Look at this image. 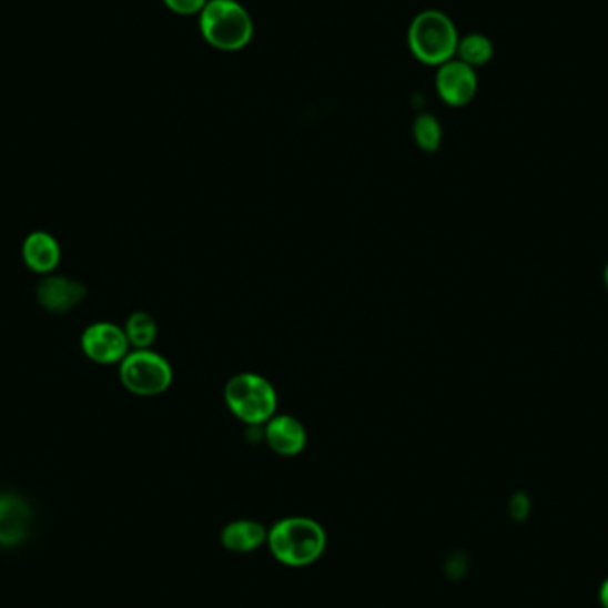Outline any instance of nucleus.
Segmentation results:
<instances>
[{
	"instance_id": "f257e3e1",
	"label": "nucleus",
	"mask_w": 608,
	"mask_h": 608,
	"mask_svg": "<svg viewBox=\"0 0 608 608\" xmlns=\"http://www.w3.org/2000/svg\"><path fill=\"white\" fill-rule=\"evenodd\" d=\"M267 546L277 563L288 568H306L323 557L327 534L317 519L288 516L268 528Z\"/></svg>"
},
{
	"instance_id": "f03ea898",
	"label": "nucleus",
	"mask_w": 608,
	"mask_h": 608,
	"mask_svg": "<svg viewBox=\"0 0 608 608\" xmlns=\"http://www.w3.org/2000/svg\"><path fill=\"white\" fill-rule=\"evenodd\" d=\"M197 20L203 40L221 52L246 49L255 34L250 11L237 0H209Z\"/></svg>"
},
{
	"instance_id": "7ed1b4c3",
	"label": "nucleus",
	"mask_w": 608,
	"mask_h": 608,
	"mask_svg": "<svg viewBox=\"0 0 608 608\" xmlns=\"http://www.w3.org/2000/svg\"><path fill=\"white\" fill-rule=\"evenodd\" d=\"M459 38L456 23L447 13L425 10L409 23L407 45L416 61L425 67L438 68L456 58Z\"/></svg>"
},
{
	"instance_id": "20e7f679",
	"label": "nucleus",
	"mask_w": 608,
	"mask_h": 608,
	"mask_svg": "<svg viewBox=\"0 0 608 608\" xmlns=\"http://www.w3.org/2000/svg\"><path fill=\"white\" fill-rule=\"evenodd\" d=\"M224 401L230 412L247 425L267 424L276 415V389L265 377L251 372L237 374L226 383Z\"/></svg>"
},
{
	"instance_id": "39448f33",
	"label": "nucleus",
	"mask_w": 608,
	"mask_h": 608,
	"mask_svg": "<svg viewBox=\"0 0 608 608\" xmlns=\"http://www.w3.org/2000/svg\"><path fill=\"white\" fill-rule=\"evenodd\" d=\"M120 379L130 394L155 397L170 388L173 368L161 354L150 349H135L121 362Z\"/></svg>"
},
{
	"instance_id": "423d86ee",
	"label": "nucleus",
	"mask_w": 608,
	"mask_h": 608,
	"mask_svg": "<svg viewBox=\"0 0 608 608\" xmlns=\"http://www.w3.org/2000/svg\"><path fill=\"white\" fill-rule=\"evenodd\" d=\"M436 93L450 108H465L479 90V77L475 68L454 58L436 70Z\"/></svg>"
},
{
	"instance_id": "0eeeda50",
	"label": "nucleus",
	"mask_w": 608,
	"mask_h": 608,
	"mask_svg": "<svg viewBox=\"0 0 608 608\" xmlns=\"http://www.w3.org/2000/svg\"><path fill=\"white\" fill-rule=\"evenodd\" d=\"M81 345L85 356L100 365L123 362L130 347L125 330L111 323L91 324L82 335Z\"/></svg>"
},
{
	"instance_id": "6e6552de",
	"label": "nucleus",
	"mask_w": 608,
	"mask_h": 608,
	"mask_svg": "<svg viewBox=\"0 0 608 608\" xmlns=\"http://www.w3.org/2000/svg\"><path fill=\"white\" fill-rule=\"evenodd\" d=\"M85 286L64 276H45L38 285L37 300L49 314L63 315L85 300Z\"/></svg>"
},
{
	"instance_id": "1a4fd4ad",
	"label": "nucleus",
	"mask_w": 608,
	"mask_h": 608,
	"mask_svg": "<svg viewBox=\"0 0 608 608\" xmlns=\"http://www.w3.org/2000/svg\"><path fill=\"white\" fill-rule=\"evenodd\" d=\"M265 442L280 456H297L306 447L308 434L297 418L291 415H274L265 424Z\"/></svg>"
},
{
	"instance_id": "9d476101",
	"label": "nucleus",
	"mask_w": 608,
	"mask_h": 608,
	"mask_svg": "<svg viewBox=\"0 0 608 608\" xmlns=\"http://www.w3.org/2000/svg\"><path fill=\"white\" fill-rule=\"evenodd\" d=\"M31 510L28 504L14 495L0 497V545L14 546L28 536Z\"/></svg>"
},
{
	"instance_id": "9b49d317",
	"label": "nucleus",
	"mask_w": 608,
	"mask_h": 608,
	"mask_svg": "<svg viewBox=\"0 0 608 608\" xmlns=\"http://www.w3.org/2000/svg\"><path fill=\"white\" fill-rule=\"evenodd\" d=\"M267 533L255 519H235L221 530V545L233 554H251L267 545Z\"/></svg>"
},
{
	"instance_id": "f8f14e48",
	"label": "nucleus",
	"mask_w": 608,
	"mask_h": 608,
	"mask_svg": "<svg viewBox=\"0 0 608 608\" xmlns=\"http://www.w3.org/2000/svg\"><path fill=\"white\" fill-rule=\"evenodd\" d=\"M22 256L34 273L49 274L61 262V247L50 233L34 232L23 241Z\"/></svg>"
},
{
	"instance_id": "ddd939ff",
	"label": "nucleus",
	"mask_w": 608,
	"mask_h": 608,
	"mask_svg": "<svg viewBox=\"0 0 608 608\" xmlns=\"http://www.w3.org/2000/svg\"><path fill=\"white\" fill-rule=\"evenodd\" d=\"M495 55V45L488 37H484L480 32H472L466 37L459 38V45H457L456 58L468 67L477 68L484 67L492 61Z\"/></svg>"
},
{
	"instance_id": "4468645a",
	"label": "nucleus",
	"mask_w": 608,
	"mask_h": 608,
	"mask_svg": "<svg viewBox=\"0 0 608 608\" xmlns=\"http://www.w3.org/2000/svg\"><path fill=\"white\" fill-rule=\"evenodd\" d=\"M125 335L135 349H150L158 338V323L146 312H135L126 318Z\"/></svg>"
},
{
	"instance_id": "2eb2a0df",
	"label": "nucleus",
	"mask_w": 608,
	"mask_h": 608,
	"mask_svg": "<svg viewBox=\"0 0 608 608\" xmlns=\"http://www.w3.org/2000/svg\"><path fill=\"white\" fill-rule=\"evenodd\" d=\"M413 138L424 152H436L442 144V125L433 114H422L413 123Z\"/></svg>"
},
{
	"instance_id": "dca6fc26",
	"label": "nucleus",
	"mask_w": 608,
	"mask_h": 608,
	"mask_svg": "<svg viewBox=\"0 0 608 608\" xmlns=\"http://www.w3.org/2000/svg\"><path fill=\"white\" fill-rule=\"evenodd\" d=\"M164 6L171 13L180 14V17H193L200 14L209 4V0H162Z\"/></svg>"
},
{
	"instance_id": "f3484780",
	"label": "nucleus",
	"mask_w": 608,
	"mask_h": 608,
	"mask_svg": "<svg viewBox=\"0 0 608 608\" xmlns=\"http://www.w3.org/2000/svg\"><path fill=\"white\" fill-rule=\"evenodd\" d=\"M528 509H530V504H528L527 495L524 493H518L513 500H510V513L515 516L516 519L527 518Z\"/></svg>"
},
{
	"instance_id": "a211bd4d",
	"label": "nucleus",
	"mask_w": 608,
	"mask_h": 608,
	"mask_svg": "<svg viewBox=\"0 0 608 608\" xmlns=\"http://www.w3.org/2000/svg\"><path fill=\"white\" fill-rule=\"evenodd\" d=\"M599 604L601 607L608 608V577L601 581V587H599Z\"/></svg>"
},
{
	"instance_id": "6ab92c4d",
	"label": "nucleus",
	"mask_w": 608,
	"mask_h": 608,
	"mask_svg": "<svg viewBox=\"0 0 608 608\" xmlns=\"http://www.w3.org/2000/svg\"><path fill=\"white\" fill-rule=\"evenodd\" d=\"M605 283H607V288H608V265H607V268H605Z\"/></svg>"
}]
</instances>
